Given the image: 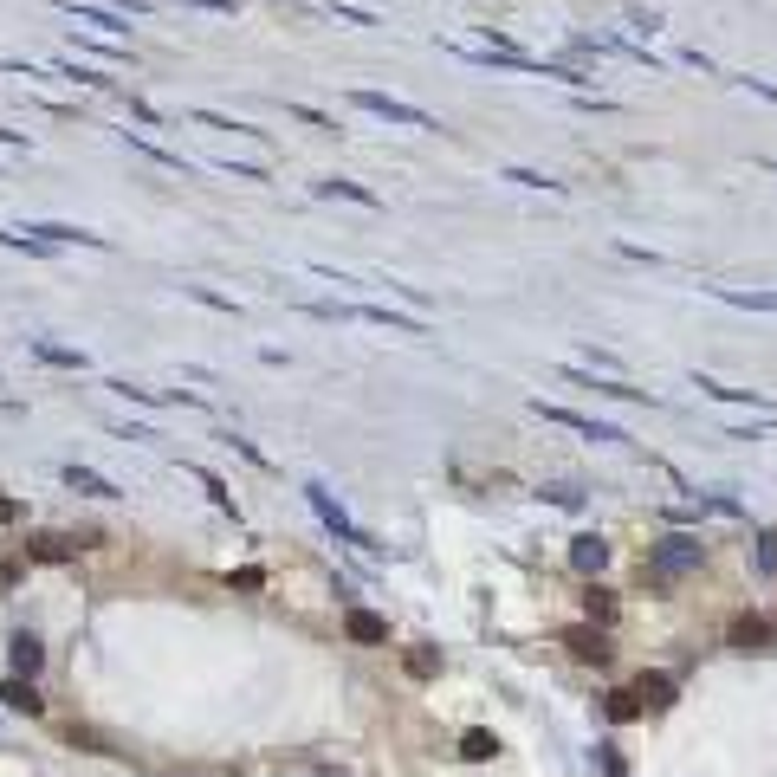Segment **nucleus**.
Masks as SVG:
<instances>
[{
  "mask_svg": "<svg viewBox=\"0 0 777 777\" xmlns=\"http://www.w3.org/2000/svg\"><path fill=\"white\" fill-rule=\"evenodd\" d=\"M700 564H706V544L687 538V531L654 544V577H680V570H700Z\"/></svg>",
  "mask_w": 777,
  "mask_h": 777,
  "instance_id": "nucleus-1",
  "label": "nucleus"
},
{
  "mask_svg": "<svg viewBox=\"0 0 777 777\" xmlns=\"http://www.w3.org/2000/svg\"><path fill=\"white\" fill-rule=\"evenodd\" d=\"M305 499H311V512H318V518H324V525H331L344 544H357V551H376V544H370V531H357V525H350V518H344V506H337V499L324 493V486H305Z\"/></svg>",
  "mask_w": 777,
  "mask_h": 777,
  "instance_id": "nucleus-2",
  "label": "nucleus"
},
{
  "mask_svg": "<svg viewBox=\"0 0 777 777\" xmlns=\"http://www.w3.org/2000/svg\"><path fill=\"white\" fill-rule=\"evenodd\" d=\"M357 104L376 111V117H389V124H402V130H441L428 111H415V104H402V98H383V91H357Z\"/></svg>",
  "mask_w": 777,
  "mask_h": 777,
  "instance_id": "nucleus-3",
  "label": "nucleus"
},
{
  "mask_svg": "<svg viewBox=\"0 0 777 777\" xmlns=\"http://www.w3.org/2000/svg\"><path fill=\"white\" fill-rule=\"evenodd\" d=\"M544 421H557V428H577V434H590V441H622L616 428H603V421H590V415H570V408H557V402H531Z\"/></svg>",
  "mask_w": 777,
  "mask_h": 777,
  "instance_id": "nucleus-4",
  "label": "nucleus"
},
{
  "mask_svg": "<svg viewBox=\"0 0 777 777\" xmlns=\"http://www.w3.org/2000/svg\"><path fill=\"white\" fill-rule=\"evenodd\" d=\"M0 706H7V713H26V719H39V713H46V700L33 693V680H26V674L0 680Z\"/></svg>",
  "mask_w": 777,
  "mask_h": 777,
  "instance_id": "nucleus-5",
  "label": "nucleus"
},
{
  "mask_svg": "<svg viewBox=\"0 0 777 777\" xmlns=\"http://www.w3.org/2000/svg\"><path fill=\"white\" fill-rule=\"evenodd\" d=\"M771 635H777V629H771L765 616H739V622H732V635H726V642L739 648V654H765V648H771Z\"/></svg>",
  "mask_w": 777,
  "mask_h": 777,
  "instance_id": "nucleus-6",
  "label": "nucleus"
},
{
  "mask_svg": "<svg viewBox=\"0 0 777 777\" xmlns=\"http://www.w3.org/2000/svg\"><path fill=\"white\" fill-rule=\"evenodd\" d=\"M26 557H33V564H72L78 544L59 538V531H39V538H26Z\"/></svg>",
  "mask_w": 777,
  "mask_h": 777,
  "instance_id": "nucleus-7",
  "label": "nucleus"
},
{
  "mask_svg": "<svg viewBox=\"0 0 777 777\" xmlns=\"http://www.w3.org/2000/svg\"><path fill=\"white\" fill-rule=\"evenodd\" d=\"M344 635H350V642H363V648H376V642H389V622L376 616V609H350Z\"/></svg>",
  "mask_w": 777,
  "mask_h": 777,
  "instance_id": "nucleus-8",
  "label": "nucleus"
},
{
  "mask_svg": "<svg viewBox=\"0 0 777 777\" xmlns=\"http://www.w3.org/2000/svg\"><path fill=\"white\" fill-rule=\"evenodd\" d=\"M570 564H577L583 577H596V570L609 564V544L596 538V531H583V538H570Z\"/></svg>",
  "mask_w": 777,
  "mask_h": 777,
  "instance_id": "nucleus-9",
  "label": "nucleus"
},
{
  "mask_svg": "<svg viewBox=\"0 0 777 777\" xmlns=\"http://www.w3.org/2000/svg\"><path fill=\"white\" fill-rule=\"evenodd\" d=\"M564 648L603 667V661H609V635H603V622H596V629H570V635H564Z\"/></svg>",
  "mask_w": 777,
  "mask_h": 777,
  "instance_id": "nucleus-10",
  "label": "nucleus"
},
{
  "mask_svg": "<svg viewBox=\"0 0 777 777\" xmlns=\"http://www.w3.org/2000/svg\"><path fill=\"white\" fill-rule=\"evenodd\" d=\"M65 486H72V493H91V499H117V486L104 480V473L78 467V460H72V467H65Z\"/></svg>",
  "mask_w": 777,
  "mask_h": 777,
  "instance_id": "nucleus-11",
  "label": "nucleus"
},
{
  "mask_svg": "<svg viewBox=\"0 0 777 777\" xmlns=\"http://www.w3.org/2000/svg\"><path fill=\"white\" fill-rule=\"evenodd\" d=\"M7 654H13V674H26V680H33V674H39V661H46L33 635H13V642H7Z\"/></svg>",
  "mask_w": 777,
  "mask_h": 777,
  "instance_id": "nucleus-12",
  "label": "nucleus"
},
{
  "mask_svg": "<svg viewBox=\"0 0 777 777\" xmlns=\"http://www.w3.org/2000/svg\"><path fill=\"white\" fill-rule=\"evenodd\" d=\"M635 693H642V706H654V713L674 706V680H667V674H642V680H635Z\"/></svg>",
  "mask_w": 777,
  "mask_h": 777,
  "instance_id": "nucleus-13",
  "label": "nucleus"
},
{
  "mask_svg": "<svg viewBox=\"0 0 777 777\" xmlns=\"http://www.w3.org/2000/svg\"><path fill=\"white\" fill-rule=\"evenodd\" d=\"M583 609H590V622H603V629L616 622V596H609L603 583H590V590H583Z\"/></svg>",
  "mask_w": 777,
  "mask_h": 777,
  "instance_id": "nucleus-14",
  "label": "nucleus"
},
{
  "mask_svg": "<svg viewBox=\"0 0 777 777\" xmlns=\"http://www.w3.org/2000/svg\"><path fill=\"white\" fill-rule=\"evenodd\" d=\"M33 240H78V247H104V234H85V227H26Z\"/></svg>",
  "mask_w": 777,
  "mask_h": 777,
  "instance_id": "nucleus-15",
  "label": "nucleus"
},
{
  "mask_svg": "<svg viewBox=\"0 0 777 777\" xmlns=\"http://www.w3.org/2000/svg\"><path fill=\"white\" fill-rule=\"evenodd\" d=\"M493 752H499V739H493V732H480V726H473L467 739H460V758H473V765H486Z\"/></svg>",
  "mask_w": 777,
  "mask_h": 777,
  "instance_id": "nucleus-16",
  "label": "nucleus"
},
{
  "mask_svg": "<svg viewBox=\"0 0 777 777\" xmlns=\"http://www.w3.org/2000/svg\"><path fill=\"white\" fill-rule=\"evenodd\" d=\"M402 667H408L415 680H434V674H441V654H434V648H408V654H402Z\"/></svg>",
  "mask_w": 777,
  "mask_h": 777,
  "instance_id": "nucleus-17",
  "label": "nucleus"
},
{
  "mask_svg": "<svg viewBox=\"0 0 777 777\" xmlns=\"http://www.w3.org/2000/svg\"><path fill=\"white\" fill-rule=\"evenodd\" d=\"M609 719H616V726H629V719H642V693H609Z\"/></svg>",
  "mask_w": 777,
  "mask_h": 777,
  "instance_id": "nucleus-18",
  "label": "nucleus"
},
{
  "mask_svg": "<svg viewBox=\"0 0 777 777\" xmlns=\"http://www.w3.org/2000/svg\"><path fill=\"white\" fill-rule=\"evenodd\" d=\"M706 395H713V402H752V408H771L765 395H752V389H726V383H700Z\"/></svg>",
  "mask_w": 777,
  "mask_h": 777,
  "instance_id": "nucleus-19",
  "label": "nucleus"
},
{
  "mask_svg": "<svg viewBox=\"0 0 777 777\" xmlns=\"http://www.w3.org/2000/svg\"><path fill=\"white\" fill-rule=\"evenodd\" d=\"M758 570L777 577V531H758Z\"/></svg>",
  "mask_w": 777,
  "mask_h": 777,
  "instance_id": "nucleus-20",
  "label": "nucleus"
},
{
  "mask_svg": "<svg viewBox=\"0 0 777 777\" xmlns=\"http://www.w3.org/2000/svg\"><path fill=\"white\" fill-rule=\"evenodd\" d=\"M318 188H324V195H350V201H363V208H376V195L357 188V182H318Z\"/></svg>",
  "mask_w": 777,
  "mask_h": 777,
  "instance_id": "nucleus-21",
  "label": "nucleus"
},
{
  "mask_svg": "<svg viewBox=\"0 0 777 777\" xmlns=\"http://www.w3.org/2000/svg\"><path fill=\"white\" fill-rule=\"evenodd\" d=\"M33 350H39L46 363H65V370H85V357H78V350H59V344H33Z\"/></svg>",
  "mask_w": 777,
  "mask_h": 777,
  "instance_id": "nucleus-22",
  "label": "nucleus"
},
{
  "mask_svg": "<svg viewBox=\"0 0 777 777\" xmlns=\"http://www.w3.org/2000/svg\"><path fill=\"white\" fill-rule=\"evenodd\" d=\"M596 765H603V777H629V765H622L616 745H596Z\"/></svg>",
  "mask_w": 777,
  "mask_h": 777,
  "instance_id": "nucleus-23",
  "label": "nucleus"
}]
</instances>
